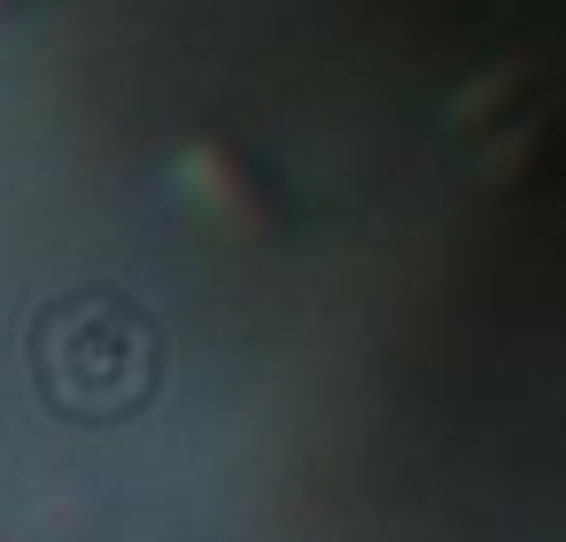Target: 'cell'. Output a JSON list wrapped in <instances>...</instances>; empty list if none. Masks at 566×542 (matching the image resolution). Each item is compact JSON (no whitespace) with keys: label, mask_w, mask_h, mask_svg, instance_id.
I'll list each match as a JSON object with an SVG mask.
<instances>
[{"label":"cell","mask_w":566,"mask_h":542,"mask_svg":"<svg viewBox=\"0 0 566 542\" xmlns=\"http://www.w3.org/2000/svg\"><path fill=\"white\" fill-rule=\"evenodd\" d=\"M171 179H179V194H187L202 217H218V225L241 233V241L287 233V194H280V179H272L241 140H226V132H195V140L171 156Z\"/></svg>","instance_id":"6da1fadb"},{"label":"cell","mask_w":566,"mask_h":542,"mask_svg":"<svg viewBox=\"0 0 566 542\" xmlns=\"http://www.w3.org/2000/svg\"><path fill=\"white\" fill-rule=\"evenodd\" d=\"M0 9H9V0H0Z\"/></svg>","instance_id":"7a4b0ae2"}]
</instances>
